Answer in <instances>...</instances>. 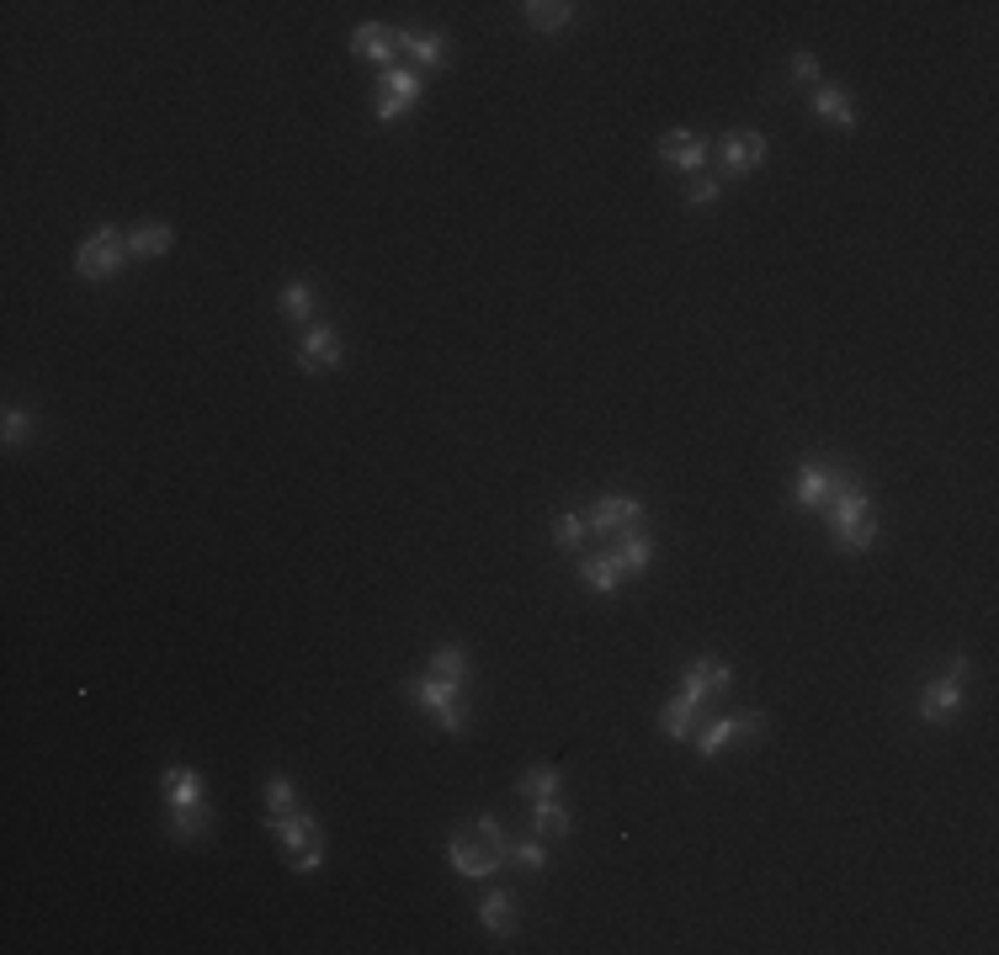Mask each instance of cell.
<instances>
[{
  "label": "cell",
  "mask_w": 999,
  "mask_h": 955,
  "mask_svg": "<svg viewBox=\"0 0 999 955\" xmlns=\"http://www.w3.org/2000/svg\"><path fill=\"white\" fill-rule=\"evenodd\" d=\"M829 536L840 542L846 552H867L878 542V521H872V500H867V489L851 483V478H840L835 483V494H829Z\"/></svg>",
  "instance_id": "1"
},
{
  "label": "cell",
  "mask_w": 999,
  "mask_h": 955,
  "mask_svg": "<svg viewBox=\"0 0 999 955\" xmlns=\"http://www.w3.org/2000/svg\"><path fill=\"white\" fill-rule=\"evenodd\" d=\"M410 701L437 716L441 733H452V738H463V733H468L463 685H447V680H437V674H420V680H410Z\"/></svg>",
  "instance_id": "2"
},
{
  "label": "cell",
  "mask_w": 999,
  "mask_h": 955,
  "mask_svg": "<svg viewBox=\"0 0 999 955\" xmlns=\"http://www.w3.org/2000/svg\"><path fill=\"white\" fill-rule=\"evenodd\" d=\"M968 674H973V664L957 653V659L947 664V674H941V680H930L926 691H920V722L947 727L951 716H957V706H962V695H968Z\"/></svg>",
  "instance_id": "3"
},
{
  "label": "cell",
  "mask_w": 999,
  "mask_h": 955,
  "mask_svg": "<svg viewBox=\"0 0 999 955\" xmlns=\"http://www.w3.org/2000/svg\"><path fill=\"white\" fill-rule=\"evenodd\" d=\"M122 261H128V234H118V229H97V234L74 250V277L107 282V277H118L122 271Z\"/></svg>",
  "instance_id": "4"
},
{
  "label": "cell",
  "mask_w": 999,
  "mask_h": 955,
  "mask_svg": "<svg viewBox=\"0 0 999 955\" xmlns=\"http://www.w3.org/2000/svg\"><path fill=\"white\" fill-rule=\"evenodd\" d=\"M760 733H766V716L745 712V716H718V722H702L691 738H697V754L712 760V754H723L733 738H760Z\"/></svg>",
  "instance_id": "5"
},
{
  "label": "cell",
  "mask_w": 999,
  "mask_h": 955,
  "mask_svg": "<svg viewBox=\"0 0 999 955\" xmlns=\"http://www.w3.org/2000/svg\"><path fill=\"white\" fill-rule=\"evenodd\" d=\"M420 96H426V86H420V74L414 70H383V101L372 107V118L378 122L404 118L410 107H420Z\"/></svg>",
  "instance_id": "6"
},
{
  "label": "cell",
  "mask_w": 999,
  "mask_h": 955,
  "mask_svg": "<svg viewBox=\"0 0 999 955\" xmlns=\"http://www.w3.org/2000/svg\"><path fill=\"white\" fill-rule=\"evenodd\" d=\"M447 860H452V871L468 876V882H489V876L500 871V860L489 855L479 834H452L447 838Z\"/></svg>",
  "instance_id": "7"
},
{
  "label": "cell",
  "mask_w": 999,
  "mask_h": 955,
  "mask_svg": "<svg viewBox=\"0 0 999 955\" xmlns=\"http://www.w3.org/2000/svg\"><path fill=\"white\" fill-rule=\"evenodd\" d=\"M707 154H712V143H707L702 133H691V128H670V133L659 139V160L686 170V175H697V170L707 165Z\"/></svg>",
  "instance_id": "8"
},
{
  "label": "cell",
  "mask_w": 999,
  "mask_h": 955,
  "mask_svg": "<svg viewBox=\"0 0 999 955\" xmlns=\"http://www.w3.org/2000/svg\"><path fill=\"white\" fill-rule=\"evenodd\" d=\"M298 366L303 372H336L341 366V330L336 324H314L298 345Z\"/></svg>",
  "instance_id": "9"
},
{
  "label": "cell",
  "mask_w": 999,
  "mask_h": 955,
  "mask_svg": "<svg viewBox=\"0 0 999 955\" xmlns=\"http://www.w3.org/2000/svg\"><path fill=\"white\" fill-rule=\"evenodd\" d=\"M733 685V668L723 664V659H697V664L686 668V680H681V691L691 695V701H718V695H729Z\"/></svg>",
  "instance_id": "10"
},
{
  "label": "cell",
  "mask_w": 999,
  "mask_h": 955,
  "mask_svg": "<svg viewBox=\"0 0 999 955\" xmlns=\"http://www.w3.org/2000/svg\"><path fill=\"white\" fill-rule=\"evenodd\" d=\"M267 828L277 834V844H282V855H288V860L303 855V850H314V844H324L319 823H314V817H309L303 807L288 812V817H267Z\"/></svg>",
  "instance_id": "11"
},
{
  "label": "cell",
  "mask_w": 999,
  "mask_h": 955,
  "mask_svg": "<svg viewBox=\"0 0 999 955\" xmlns=\"http://www.w3.org/2000/svg\"><path fill=\"white\" fill-rule=\"evenodd\" d=\"M160 791H166V802H171V812L208 807V791H202V775H197L192 764H166V775H160Z\"/></svg>",
  "instance_id": "12"
},
{
  "label": "cell",
  "mask_w": 999,
  "mask_h": 955,
  "mask_svg": "<svg viewBox=\"0 0 999 955\" xmlns=\"http://www.w3.org/2000/svg\"><path fill=\"white\" fill-rule=\"evenodd\" d=\"M835 483H840V473H835L829 462H819V456H813V462H803V468H798L792 500L803 504V510H825L829 494H835Z\"/></svg>",
  "instance_id": "13"
},
{
  "label": "cell",
  "mask_w": 999,
  "mask_h": 955,
  "mask_svg": "<svg viewBox=\"0 0 999 955\" xmlns=\"http://www.w3.org/2000/svg\"><path fill=\"white\" fill-rule=\"evenodd\" d=\"M638 515H643V504H638L633 494H611V500H601L596 510H590L586 525L596 531V536H617V531L638 525Z\"/></svg>",
  "instance_id": "14"
},
{
  "label": "cell",
  "mask_w": 999,
  "mask_h": 955,
  "mask_svg": "<svg viewBox=\"0 0 999 955\" xmlns=\"http://www.w3.org/2000/svg\"><path fill=\"white\" fill-rule=\"evenodd\" d=\"M760 160H766V139L756 128H733L723 139V175H750Z\"/></svg>",
  "instance_id": "15"
},
{
  "label": "cell",
  "mask_w": 999,
  "mask_h": 955,
  "mask_svg": "<svg viewBox=\"0 0 999 955\" xmlns=\"http://www.w3.org/2000/svg\"><path fill=\"white\" fill-rule=\"evenodd\" d=\"M611 557H617L622 579H638V573H649V563H655V536H649V531H638V525H628V531H617Z\"/></svg>",
  "instance_id": "16"
},
{
  "label": "cell",
  "mask_w": 999,
  "mask_h": 955,
  "mask_svg": "<svg viewBox=\"0 0 999 955\" xmlns=\"http://www.w3.org/2000/svg\"><path fill=\"white\" fill-rule=\"evenodd\" d=\"M351 53L357 59H367V64H378V70H393V53H399V32H389V27H378V22H367L351 32Z\"/></svg>",
  "instance_id": "17"
},
{
  "label": "cell",
  "mask_w": 999,
  "mask_h": 955,
  "mask_svg": "<svg viewBox=\"0 0 999 955\" xmlns=\"http://www.w3.org/2000/svg\"><path fill=\"white\" fill-rule=\"evenodd\" d=\"M697 716H702V701H691V695H670L665 701V712H659V733L670 743H681V738H691L697 733Z\"/></svg>",
  "instance_id": "18"
},
{
  "label": "cell",
  "mask_w": 999,
  "mask_h": 955,
  "mask_svg": "<svg viewBox=\"0 0 999 955\" xmlns=\"http://www.w3.org/2000/svg\"><path fill=\"white\" fill-rule=\"evenodd\" d=\"M813 112L825 122H835L840 133H851L856 128V101L846 86H813Z\"/></svg>",
  "instance_id": "19"
},
{
  "label": "cell",
  "mask_w": 999,
  "mask_h": 955,
  "mask_svg": "<svg viewBox=\"0 0 999 955\" xmlns=\"http://www.w3.org/2000/svg\"><path fill=\"white\" fill-rule=\"evenodd\" d=\"M171 244H176L171 223H139V229L128 234V261H154V255H166Z\"/></svg>",
  "instance_id": "20"
},
{
  "label": "cell",
  "mask_w": 999,
  "mask_h": 955,
  "mask_svg": "<svg viewBox=\"0 0 999 955\" xmlns=\"http://www.w3.org/2000/svg\"><path fill=\"white\" fill-rule=\"evenodd\" d=\"M479 924H484L489 934H500V939H511L516 934V897L511 892H489V897H479Z\"/></svg>",
  "instance_id": "21"
},
{
  "label": "cell",
  "mask_w": 999,
  "mask_h": 955,
  "mask_svg": "<svg viewBox=\"0 0 999 955\" xmlns=\"http://www.w3.org/2000/svg\"><path fill=\"white\" fill-rule=\"evenodd\" d=\"M399 53H410L420 70H441L447 64V43L437 32H399Z\"/></svg>",
  "instance_id": "22"
},
{
  "label": "cell",
  "mask_w": 999,
  "mask_h": 955,
  "mask_svg": "<svg viewBox=\"0 0 999 955\" xmlns=\"http://www.w3.org/2000/svg\"><path fill=\"white\" fill-rule=\"evenodd\" d=\"M580 579H586L596 595H611V590L622 584V569H617L611 552H586V557H580Z\"/></svg>",
  "instance_id": "23"
},
{
  "label": "cell",
  "mask_w": 999,
  "mask_h": 955,
  "mask_svg": "<svg viewBox=\"0 0 999 955\" xmlns=\"http://www.w3.org/2000/svg\"><path fill=\"white\" fill-rule=\"evenodd\" d=\"M521 11H527V27H537V32H559V27L575 22L580 6H569V0H527Z\"/></svg>",
  "instance_id": "24"
},
{
  "label": "cell",
  "mask_w": 999,
  "mask_h": 955,
  "mask_svg": "<svg viewBox=\"0 0 999 955\" xmlns=\"http://www.w3.org/2000/svg\"><path fill=\"white\" fill-rule=\"evenodd\" d=\"M426 674H437L447 685H468V653L458 643H441L437 653H431V668H426Z\"/></svg>",
  "instance_id": "25"
},
{
  "label": "cell",
  "mask_w": 999,
  "mask_h": 955,
  "mask_svg": "<svg viewBox=\"0 0 999 955\" xmlns=\"http://www.w3.org/2000/svg\"><path fill=\"white\" fill-rule=\"evenodd\" d=\"M532 828H537V834H548V838H563V834H569V807H563L559 796L532 802Z\"/></svg>",
  "instance_id": "26"
},
{
  "label": "cell",
  "mask_w": 999,
  "mask_h": 955,
  "mask_svg": "<svg viewBox=\"0 0 999 955\" xmlns=\"http://www.w3.org/2000/svg\"><path fill=\"white\" fill-rule=\"evenodd\" d=\"M277 309H282L288 324H303V319L314 313V286H309V282H288L282 292H277Z\"/></svg>",
  "instance_id": "27"
},
{
  "label": "cell",
  "mask_w": 999,
  "mask_h": 955,
  "mask_svg": "<svg viewBox=\"0 0 999 955\" xmlns=\"http://www.w3.org/2000/svg\"><path fill=\"white\" fill-rule=\"evenodd\" d=\"M516 791L527 796V802H542V796H559V770H548V764H532L521 781H516Z\"/></svg>",
  "instance_id": "28"
},
{
  "label": "cell",
  "mask_w": 999,
  "mask_h": 955,
  "mask_svg": "<svg viewBox=\"0 0 999 955\" xmlns=\"http://www.w3.org/2000/svg\"><path fill=\"white\" fill-rule=\"evenodd\" d=\"M473 834L484 838V850L500 860V865H511V838H506V828H500V817L479 812V817H473Z\"/></svg>",
  "instance_id": "29"
},
{
  "label": "cell",
  "mask_w": 999,
  "mask_h": 955,
  "mask_svg": "<svg viewBox=\"0 0 999 955\" xmlns=\"http://www.w3.org/2000/svg\"><path fill=\"white\" fill-rule=\"evenodd\" d=\"M288 812H298V791L288 775H271L267 781V817H288Z\"/></svg>",
  "instance_id": "30"
},
{
  "label": "cell",
  "mask_w": 999,
  "mask_h": 955,
  "mask_svg": "<svg viewBox=\"0 0 999 955\" xmlns=\"http://www.w3.org/2000/svg\"><path fill=\"white\" fill-rule=\"evenodd\" d=\"M586 515H575V510H563V515H553V542H559L563 552H575L580 542H586Z\"/></svg>",
  "instance_id": "31"
},
{
  "label": "cell",
  "mask_w": 999,
  "mask_h": 955,
  "mask_svg": "<svg viewBox=\"0 0 999 955\" xmlns=\"http://www.w3.org/2000/svg\"><path fill=\"white\" fill-rule=\"evenodd\" d=\"M511 865H521V871H548V850H542V834H537V838H521V844H511Z\"/></svg>",
  "instance_id": "32"
},
{
  "label": "cell",
  "mask_w": 999,
  "mask_h": 955,
  "mask_svg": "<svg viewBox=\"0 0 999 955\" xmlns=\"http://www.w3.org/2000/svg\"><path fill=\"white\" fill-rule=\"evenodd\" d=\"M32 430H38V420H32V414H27V409H6V425H0V435H6V446H22L27 435H32Z\"/></svg>",
  "instance_id": "33"
},
{
  "label": "cell",
  "mask_w": 999,
  "mask_h": 955,
  "mask_svg": "<svg viewBox=\"0 0 999 955\" xmlns=\"http://www.w3.org/2000/svg\"><path fill=\"white\" fill-rule=\"evenodd\" d=\"M792 80H803V86H819V59H813V53H803V48L792 53Z\"/></svg>",
  "instance_id": "34"
},
{
  "label": "cell",
  "mask_w": 999,
  "mask_h": 955,
  "mask_svg": "<svg viewBox=\"0 0 999 955\" xmlns=\"http://www.w3.org/2000/svg\"><path fill=\"white\" fill-rule=\"evenodd\" d=\"M718 197H723L718 181H691V191H686V202H691V208H707V202H718Z\"/></svg>",
  "instance_id": "35"
}]
</instances>
